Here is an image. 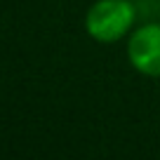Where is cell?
Segmentation results:
<instances>
[{
	"label": "cell",
	"mask_w": 160,
	"mask_h": 160,
	"mask_svg": "<svg viewBox=\"0 0 160 160\" xmlns=\"http://www.w3.org/2000/svg\"><path fill=\"white\" fill-rule=\"evenodd\" d=\"M137 21L132 0H97L85 14V31L97 42H118Z\"/></svg>",
	"instance_id": "6da1fadb"
},
{
	"label": "cell",
	"mask_w": 160,
	"mask_h": 160,
	"mask_svg": "<svg viewBox=\"0 0 160 160\" xmlns=\"http://www.w3.org/2000/svg\"><path fill=\"white\" fill-rule=\"evenodd\" d=\"M127 59L139 73L160 78V24H144L132 31Z\"/></svg>",
	"instance_id": "7a4b0ae2"
}]
</instances>
